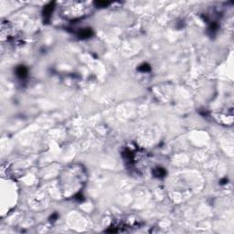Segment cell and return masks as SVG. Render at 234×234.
<instances>
[{
	"mask_svg": "<svg viewBox=\"0 0 234 234\" xmlns=\"http://www.w3.org/2000/svg\"><path fill=\"white\" fill-rule=\"evenodd\" d=\"M54 9V2L53 3H49V5H47L46 7H44L43 9V17L46 20H49V18H51V15Z\"/></svg>",
	"mask_w": 234,
	"mask_h": 234,
	"instance_id": "obj_1",
	"label": "cell"
},
{
	"mask_svg": "<svg viewBox=\"0 0 234 234\" xmlns=\"http://www.w3.org/2000/svg\"><path fill=\"white\" fill-rule=\"evenodd\" d=\"M16 74L19 79H25L28 76V69L24 66H18L16 69Z\"/></svg>",
	"mask_w": 234,
	"mask_h": 234,
	"instance_id": "obj_2",
	"label": "cell"
},
{
	"mask_svg": "<svg viewBox=\"0 0 234 234\" xmlns=\"http://www.w3.org/2000/svg\"><path fill=\"white\" fill-rule=\"evenodd\" d=\"M166 174H167V171L161 167H157L153 170V175L155 176L156 177H158V178L164 177L166 176Z\"/></svg>",
	"mask_w": 234,
	"mask_h": 234,
	"instance_id": "obj_3",
	"label": "cell"
},
{
	"mask_svg": "<svg viewBox=\"0 0 234 234\" xmlns=\"http://www.w3.org/2000/svg\"><path fill=\"white\" fill-rule=\"evenodd\" d=\"M92 35V31L91 28H83L78 33V37L80 38H88Z\"/></svg>",
	"mask_w": 234,
	"mask_h": 234,
	"instance_id": "obj_4",
	"label": "cell"
},
{
	"mask_svg": "<svg viewBox=\"0 0 234 234\" xmlns=\"http://www.w3.org/2000/svg\"><path fill=\"white\" fill-rule=\"evenodd\" d=\"M138 71H140L142 72H148L151 71V68L149 66V64L147 63H144L142 65H140L138 67Z\"/></svg>",
	"mask_w": 234,
	"mask_h": 234,
	"instance_id": "obj_5",
	"label": "cell"
},
{
	"mask_svg": "<svg viewBox=\"0 0 234 234\" xmlns=\"http://www.w3.org/2000/svg\"><path fill=\"white\" fill-rule=\"evenodd\" d=\"M95 5L98 7H105L108 5H110V2H106V1H97L95 2Z\"/></svg>",
	"mask_w": 234,
	"mask_h": 234,
	"instance_id": "obj_6",
	"label": "cell"
},
{
	"mask_svg": "<svg viewBox=\"0 0 234 234\" xmlns=\"http://www.w3.org/2000/svg\"><path fill=\"white\" fill-rule=\"evenodd\" d=\"M57 218H58V214H57V213H54L52 216H51V218H51V221H55Z\"/></svg>",
	"mask_w": 234,
	"mask_h": 234,
	"instance_id": "obj_7",
	"label": "cell"
},
{
	"mask_svg": "<svg viewBox=\"0 0 234 234\" xmlns=\"http://www.w3.org/2000/svg\"><path fill=\"white\" fill-rule=\"evenodd\" d=\"M227 181H228V180H227L226 178H225V179H223V180H221V184H225V182H227Z\"/></svg>",
	"mask_w": 234,
	"mask_h": 234,
	"instance_id": "obj_8",
	"label": "cell"
}]
</instances>
